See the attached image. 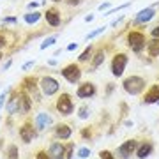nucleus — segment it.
<instances>
[{
  "label": "nucleus",
  "instance_id": "obj_1",
  "mask_svg": "<svg viewBox=\"0 0 159 159\" xmlns=\"http://www.w3.org/2000/svg\"><path fill=\"white\" fill-rule=\"evenodd\" d=\"M145 89V80L140 78V76H129V78L124 81V90L131 96H136Z\"/></svg>",
  "mask_w": 159,
  "mask_h": 159
},
{
  "label": "nucleus",
  "instance_id": "obj_2",
  "mask_svg": "<svg viewBox=\"0 0 159 159\" xmlns=\"http://www.w3.org/2000/svg\"><path fill=\"white\" fill-rule=\"evenodd\" d=\"M39 87L43 94L44 96H53V94H57L58 92V81L55 78H51V76H46L39 81Z\"/></svg>",
  "mask_w": 159,
  "mask_h": 159
},
{
  "label": "nucleus",
  "instance_id": "obj_3",
  "mask_svg": "<svg viewBox=\"0 0 159 159\" xmlns=\"http://www.w3.org/2000/svg\"><path fill=\"white\" fill-rule=\"evenodd\" d=\"M125 66H127V55H124V53L115 55L113 60H111V73H113V76H117V78L122 76Z\"/></svg>",
  "mask_w": 159,
  "mask_h": 159
},
{
  "label": "nucleus",
  "instance_id": "obj_4",
  "mask_svg": "<svg viewBox=\"0 0 159 159\" xmlns=\"http://www.w3.org/2000/svg\"><path fill=\"white\" fill-rule=\"evenodd\" d=\"M57 110L62 115H71V113H73L74 104H73V99H71V96H69V94H62V96L58 97Z\"/></svg>",
  "mask_w": 159,
  "mask_h": 159
},
{
  "label": "nucleus",
  "instance_id": "obj_5",
  "mask_svg": "<svg viewBox=\"0 0 159 159\" xmlns=\"http://www.w3.org/2000/svg\"><path fill=\"white\" fill-rule=\"evenodd\" d=\"M127 41H129L131 50L136 51V53H140V51L145 48V35H143L142 32H131Z\"/></svg>",
  "mask_w": 159,
  "mask_h": 159
},
{
  "label": "nucleus",
  "instance_id": "obj_6",
  "mask_svg": "<svg viewBox=\"0 0 159 159\" xmlns=\"http://www.w3.org/2000/svg\"><path fill=\"white\" fill-rule=\"evenodd\" d=\"M62 76L67 80L69 83H76V81L81 78V69H80L76 64H71V66L62 69Z\"/></svg>",
  "mask_w": 159,
  "mask_h": 159
},
{
  "label": "nucleus",
  "instance_id": "obj_7",
  "mask_svg": "<svg viewBox=\"0 0 159 159\" xmlns=\"http://www.w3.org/2000/svg\"><path fill=\"white\" fill-rule=\"evenodd\" d=\"M136 148H138L136 140H127V142H124V143H122V145L119 147L117 154H119L122 159H129V157H131V154L134 152Z\"/></svg>",
  "mask_w": 159,
  "mask_h": 159
},
{
  "label": "nucleus",
  "instance_id": "obj_8",
  "mask_svg": "<svg viewBox=\"0 0 159 159\" xmlns=\"http://www.w3.org/2000/svg\"><path fill=\"white\" fill-rule=\"evenodd\" d=\"M96 94V87L92 85V83H81V85L78 87V90H76V96L81 97V99H87V97H92Z\"/></svg>",
  "mask_w": 159,
  "mask_h": 159
},
{
  "label": "nucleus",
  "instance_id": "obj_9",
  "mask_svg": "<svg viewBox=\"0 0 159 159\" xmlns=\"http://www.w3.org/2000/svg\"><path fill=\"white\" fill-rule=\"evenodd\" d=\"M20 108H21V94H14L7 101V111L11 115H16V113H20Z\"/></svg>",
  "mask_w": 159,
  "mask_h": 159
},
{
  "label": "nucleus",
  "instance_id": "obj_10",
  "mask_svg": "<svg viewBox=\"0 0 159 159\" xmlns=\"http://www.w3.org/2000/svg\"><path fill=\"white\" fill-rule=\"evenodd\" d=\"M48 156L50 159H64L66 156V148H64L62 143H51L50 145V150H48Z\"/></svg>",
  "mask_w": 159,
  "mask_h": 159
},
{
  "label": "nucleus",
  "instance_id": "obj_11",
  "mask_svg": "<svg viewBox=\"0 0 159 159\" xmlns=\"http://www.w3.org/2000/svg\"><path fill=\"white\" fill-rule=\"evenodd\" d=\"M51 122H53V119H51L46 111H43V113H39L35 117V127L39 131H44L48 125H51Z\"/></svg>",
  "mask_w": 159,
  "mask_h": 159
},
{
  "label": "nucleus",
  "instance_id": "obj_12",
  "mask_svg": "<svg viewBox=\"0 0 159 159\" xmlns=\"http://www.w3.org/2000/svg\"><path fill=\"white\" fill-rule=\"evenodd\" d=\"M34 136H35V133H34V129H32L30 124H23L21 127H20V138H21L25 143H30L34 140Z\"/></svg>",
  "mask_w": 159,
  "mask_h": 159
},
{
  "label": "nucleus",
  "instance_id": "obj_13",
  "mask_svg": "<svg viewBox=\"0 0 159 159\" xmlns=\"http://www.w3.org/2000/svg\"><path fill=\"white\" fill-rule=\"evenodd\" d=\"M154 16H156L154 7H145V9H142V11L136 14V21L138 23H147V21H150Z\"/></svg>",
  "mask_w": 159,
  "mask_h": 159
},
{
  "label": "nucleus",
  "instance_id": "obj_14",
  "mask_svg": "<svg viewBox=\"0 0 159 159\" xmlns=\"http://www.w3.org/2000/svg\"><path fill=\"white\" fill-rule=\"evenodd\" d=\"M143 102H145V104H154V102H159V85H154L152 89L145 94Z\"/></svg>",
  "mask_w": 159,
  "mask_h": 159
},
{
  "label": "nucleus",
  "instance_id": "obj_15",
  "mask_svg": "<svg viewBox=\"0 0 159 159\" xmlns=\"http://www.w3.org/2000/svg\"><path fill=\"white\" fill-rule=\"evenodd\" d=\"M46 21L50 23L51 27H58V25H60V14H58V11L48 9V11H46Z\"/></svg>",
  "mask_w": 159,
  "mask_h": 159
},
{
  "label": "nucleus",
  "instance_id": "obj_16",
  "mask_svg": "<svg viewBox=\"0 0 159 159\" xmlns=\"http://www.w3.org/2000/svg\"><path fill=\"white\" fill-rule=\"evenodd\" d=\"M55 133H57V136L60 138V140H67L69 136H71V133H73V129L69 127L67 124H60L57 125V129H55Z\"/></svg>",
  "mask_w": 159,
  "mask_h": 159
},
{
  "label": "nucleus",
  "instance_id": "obj_17",
  "mask_svg": "<svg viewBox=\"0 0 159 159\" xmlns=\"http://www.w3.org/2000/svg\"><path fill=\"white\" fill-rule=\"evenodd\" d=\"M150 152H152V143L145 142L142 147L136 150V156H138L140 159H145V157H148V156H150Z\"/></svg>",
  "mask_w": 159,
  "mask_h": 159
},
{
  "label": "nucleus",
  "instance_id": "obj_18",
  "mask_svg": "<svg viewBox=\"0 0 159 159\" xmlns=\"http://www.w3.org/2000/svg\"><path fill=\"white\" fill-rule=\"evenodd\" d=\"M147 53L150 57H157L159 55V39L157 37H154V39L147 44Z\"/></svg>",
  "mask_w": 159,
  "mask_h": 159
},
{
  "label": "nucleus",
  "instance_id": "obj_19",
  "mask_svg": "<svg viewBox=\"0 0 159 159\" xmlns=\"http://www.w3.org/2000/svg\"><path fill=\"white\" fill-rule=\"evenodd\" d=\"M102 62H104V53H102V51H97L96 55H94V60H92L90 69H92V71H96V69L99 67Z\"/></svg>",
  "mask_w": 159,
  "mask_h": 159
},
{
  "label": "nucleus",
  "instance_id": "obj_20",
  "mask_svg": "<svg viewBox=\"0 0 159 159\" xmlns=\"http://www.w3.org/2000/svg\"><path fill=\"white\" fill-rule=\"evenodd\" d=\"M30 106H32V101H30L29 96L21 94V108H20V113H29Z\"/></svg>",
  "mask_w": 159,
  "mask_h": 159
},
{
  "label": "nucleus",
  "instance_id": "obj_21",
  "mask_svg": "<svg viewBox=\"0 0 159 159\" xmlns=\"http://www.w3.org/2000/svg\"><path fill=\"white\" fill-rule=\"evenodd\" d=\"M41 12H37V11H32V12H29V14H25V21L27 23H30V25H34V23H37L41 20Z\"/></svg>",
  "mask_w": 159,
  "mask_h": 159
},
{
  "label": "nucleus",
  "instance_id": "obj_22",
  "mask_svg": "<svg viewBox=\"0 0 159 159\" xmlns=\"http://www.w3.org/2000/svg\"><path fill=\"white\" fill-rule=\"evenodd\" d=\"M55 43H57V35H51V37H48V39H44L41 43V50H46V48L53 46Z\"/></svg>",
  "mask_w": 159,
  "mask_h": 159
},
{
  "label": "nucleus",
  "instance_id": "obj_23",
  "mask_svg": "<svg viewBox=\"0 0 159 159\" xmlns=\"http://www.w3.org/2000/svg\"><path fill=\"white\" fill-rule=\"evenodd\" d=\"M18 147L16 145H11V147L7 148V159H18Z\"/></svg>",
  "mask_w": 159,
  "mask_h": 159
},
{
  "label": "nucleus",
  "instance_id": "obj_24",
  "mask_svg": "<svg viewBox=\"0 0 159 159\" xmlns=\"http://www.w3.org/2000/svg\"><path fill=\"white\" fill-rule=\"evenodd\" d=\"M104 29H106V27H99V29L92 30L90 34H87V37H85V39H87V41H90V39H94V37H97L99 34H102V32H104Z\"/></svg>",
  "mask_w": 159,
  "mask_h": 159
},
{
  "label": "nucleus",
  "instance_id": "obj_25",
  "mask_svg": "<svg viewBox=\"0 0 159 159\" xmlns=\"http://www.w3.org/2000/svg\"><path fill=\"white\" fill-rule=\"evenodd\" d=\"M89 156H90V148H89V147H81L78 150V157L80 159H87Z\"/></svg>",
  "mask_w": 159,
  "mask_h": 159
},
{
  "label": "nucleus",
  "instance_id": "obj_26",
  "mask_svg": "<svg viewBox=\"0 0 159 159\" xmlns=\"http://www.w3.org/2000/svg\"><path fill=\"white\" fill-rule=\"evenodd\" d=\"M90 55H92V46H89L81 55H80V62H85V60H89L90 58Z\"/></svg>",
  "mask_w": 159,
  "mask_h": 159
},
{
  "label": "nucleus",
  "instance_id": "obj_27",
  "mask_svg": "<svg viewBox=\"0 0 159 159\" xmlns=\"http://www.w3.org/2000/svg\"><path fill=\"white\" fill-rule=\"evenodd\" d=\"M131 6V2H127V4H124V6H119V7H113V9H110L104 16H110V14H115L117 11H122V9H125V7H129Z\"/></svg>",
  "mask_w": 159,
  "mask_h": 159
},
{
  "label": "nucleus",
  "instance_id": "obj_28",
  "mask_svg": "<svg viewBox=\"0 0 159 159\" xmlns=\"http://www.w3.org/2000/svg\"><path fill=\"white\" fill-rule=\"evenodd\" d=\"M7 92L9 90H4L2 94H0V110L4 108V104H6V101H7Z\"/></svg>",
  "mask_w": 159,
  "mask_h": 159
},
{
  "label": "nucleus",
  "instance_id": "obj_29",
  "mask_svg": "<svg viewBox=\"0 0 159 159\" xmlns=\"http://www.w3.org/2000/svg\"><path fill=\"white\" fill-rule=\"evenodd\" d=\"M89 113H90V111H89V108H87V106H83V108L80 110V119H87V117H89Z\"/></svg>",
  "mask_w": 159,
  "mask_h": 159
},
{
  "label": "nucleus",
  "instance_id": "obj_30",
  "mask_svg": "<svg viewBox=\"0 0 159 159\" xmlns=\"http://www.w3.org/2000/svg\"><path fill=\"white\" fill-rule=\"evenodd\" d=\"M18 20L14 16H9V18H4V20H2V23H4V25H9V23H16Z\"/></svg>",
  "mask_w": 159,
  "mask_h": 159
},
{
  "label": "nucleus",
  "instance_id": "obj_31",
  "mask_svg": "<svg viewBox=\"0 0 159 159\" xmlns=\"http://www.w3.org/2000/svg\"><path fill=\"white\" fill-rule=\"evenodd\" d=\"M99 156H101V159H113L111 152H108V150H102V152L99 154Z\"/></svg>",
  "mask_w": 159,
  "mask_h": 159
},
{
  "label": "nucleus",
  "instance_id": "obj_32",
  "mask_svg": "<svg viewBox=\"0 0 159 159\" xmlns=\"http://www.w3.org/2000/svg\"><path fill=\"white\" fill-rule=\"evenodd\" d=\"M34 64H35L34 60H30V62H27V64H23V67H21V69H23V71H29V69L32 67V66H34Z\"/></svg>",
  "mask_w": 159,
  "mask_h": 159
},
{
  "label": "nucleus",
  "instance_id": "obj_33",
  "mask_svg": "<svg viewBox=\"0 0 159 159\" xmlns=\"http://www.w3.org/2000/svg\"><path fill=\"white\" fill-rule=\"evenodd\" d=\"M37 159H50V156L46 152H37Z\"/></svg>",
  "mask_w": 159,
  "mask_h": 159
},
{
  "label": "nucleus",
  "instance_id": "obj_34",
  "mask_svg": "<svg viewBox=\"0 0 159 159\" xmlns=\"http://www.w3.org/2000/svg\"><path fill=\"white\" fill-rule=\"evenodd\" d=\"M71 152H73V145H69V147L66 148V157H71Z\"/></svg>",
  "mask_w": 159,
  "mask_h": 159
},
{
  "label": "nucleus",
  "instance_id": "obj_35",
  "mask_svg": "<svg viewBox=\"0 0 159 159\" xmlns=\"http://www.w3.org/2000/svg\"><path fill=\"white\" fill-rule=\"evenodd\" d=\"M76 48H78V44H76V43H71V44L67 46V50H69V51H73V50H76Z\"/></svg>",
  "mask_w": 159,
  "mask_h": 159
},
{
  "label": "nucleus",
  "instance_id": "obj_36",
  "mask_svg": "<svg viewBox=\"0 0 159 159\" xmlns=\"http://www.w3.org/2000/svg\"><path fill=\"white\" fill-rule=\"evenodd\" d=\"M11 62H12V60H11V58H9V60H7L6 64H4V71H7V69L11 67Z\"/></svg>",
  "mask_w": 159,
  "mask_h": 159
},
{
  "label": "nucleus",
  "instance_id": "obj_37",
  "mask_svg": "<svg viewBox=\"0 0 159 159\" xmlns=\"http://www.w3.org/2000/svg\"><path fill=\"white\" fill-rule=\"evenodd\" d=\"M37 6H39L37 2H30V4H29V6H27V7H29V9H35V7H37Z\"/></svg>",
  "mask_w": 159,
  "mask_h": 159
},
{
  "label": "nucleus",
  "instance_id": "obj_38",
  "mask_svg": "<svg viewBox=\"0 0 159 159\" xmlns=\"http://www.w3.org/2000/svg\"><path fill=\"white\" fill-rule=\"evenodd\" d=\"M152 35L154 37H159V27H156V29L152 30Z\"/></svg>",
  "mask_w": 159,
  "mask_h": 159
},
{
  "label": "nucleus",
  "instance_id": "obj_39",
  "mask_svg": "<svg viewBox=\"0 0 159 159\" xmlns=\"http://www.w3.org/2000/svg\"><path fill=\"white\" fill-rule=\"evenodd\" d=\"M108 4H102V6H99V11H106V9H108Z\"/></svg>",
  "mask_w": 159,
  "mask_h": 159
},
{
  "label": "nucleus",
  "instance_id": "obj_40",
  "mask_svg": "<svg viewBox=\"0 0 159 159\" xmlns=\"http://www.w3.org/2000/svg\"><path fill=\"white\" fill-rule=\"evenodd\" d=\"M80 2H81V0H69V4H71V6H78Z\"/></svg>",
  "mask_w": 159,
  "mask_h": 159
},
{
  "label": "nucleus",
  "instance_id": "obj_41",
  "mask_svg": "<svg viewBox=\"0 0 159 159\" xmlns=\"http://www.w3.org/2000/svg\"><path fill=\"white\" fill-rule=\"evenodd\" d=\"M92 20H94V16H92V14H89V16H85V21L89 23V21H92Z\"/></svg>",
  "mask_w": 159,
  "mask_h": 159
},
{
  "label": "nucleus",
  "instance_id": "obj_42",
  "mask_svg": "<svg viewBox=\"0 0 159 159\" xmlns=\"http://www.w3.org/2000/svg\"><path fill=\"white\" fill-rule=\"evenodd\" d=\"M4 44H6V39H4V37H0V48H2Z\"/></svg>",
  "mask_w": 159,
  "mask_h": 159
},
{
  "label": "nucleus",
  "instance_id": "obj_43",
  "mask_svg": "<svg viewBox=\"0 0 159 159\" xmlns=\"http://www.w3.org/2000/svg\"><path fill=\"white\" fill-rule=\"evenodd\" d=\"M53 2H60V0H53Z\"/></svg>",
  "mask_w": 159,
  "mask_h": 159
},
{
  "label": "nucleus",
  "instance_id": "obj_44",
  "mask_svg": "<svg viewBox=\"0 0 159 159\" xmlns=\"http://www.w3.org/2000/svg\"><path fill=\"white\" fill-rule=\"evenodd\" d=\"M0 58H2V53H0Z\"/></svg>",
  "mask_w": 159,
  "mask_h": 159
}]
</instances>
